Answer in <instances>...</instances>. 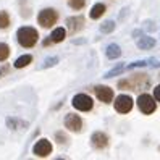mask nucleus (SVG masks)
Here are the masks:
<instances>
[{"label": "nucleus", "mask_w": 160, "mask_h": 160, "mask_svg": "<svg viewBox=\"0 0 160 160\" xmlns=\"http://www.w3.org/2000/svg\"><path fill=\"white\" fill-rule=\"evenodd\" d=\"M16 39H18V44L24 47V49H32L37 44V41H39V32L31 26H23L16 31Z\"/></svg>", "instance_id": "f257e3e1"}, {"label": "nucleus", "mask_w": 160, "mask_h": 160, "mask_svg": "<svg viewBox=\"0 0 160 160\" xmlns=\"http://www.w3.org/2000/svg\"><path fill=\"white\" fill-rule=\"evenodd\" d=\"M149 84H150V81L146 74H136L134 78L118 81V88L120 89H129V91H142V89L149 88Z\"/></svg>", "instance_id": "f03ea898"}, {"label": "nucleus", "mask_w": 160, "mask_h": 160, "mask_svg": "<svg viewBox=\"0 0 160 160\" xmlns=\"http://www.w3.org/2000/svg\"><path fill=\"white\" fill-rule=\"evenodd\" d=\"M58 21V12L53 10V8H44L37 15V23L41 24V28L44 29H49L55 23Z\"/></svg>", "instance_id": "7ed1b4c3"}, {"label": "nucleus", "mask_w": 160, "mask_h": 160, "mask_svg": "<svg viewBox=\"0 0 160 160\" xmlns=\"http://www.w3.org/2000/svg\"><path fill=\"white\" fill-rule=\"evenodd\" d=\"M138 107L142 113L150 115L155 112V100H154V97H150L149 94H141L138 97Z\"/></svg>", "instance_id": "20e7f679"}, {"label": "nucleus", "mask_w": 160, "mask_h": 160, "mask_svg": "<svg viewBox=\"0 0 160 160\" xmlns=\"http://www.w3.org/2000/svg\"><path fill=\"white\" fill-rule=\"evenodd\" d=\"M73 107L81 112H89L94 107V102L88 94H78V96L73 97Z\"/></svg>", "instance_id": "39448f33"}, {"label": "nucleus", "mask_w": 160, "mask_h": 160, "mask_svg": "<svg viewBox=\"0 0 160 160\" xmlns=\"http://www.w3.org/2000/svg\"><path fill=\"white\" fill-rule=\"evenodd\" d=\"M32 154L36 157H49L52 154V144H50V141H47V139H39L37 142L34 144L32 147Z\"/></svg>", "instance_id": "423d86ee"}, {"label": "nucleus", "mask_w": 160, "mask_h": 160, "mask_svg": "<svg viewBox=\"0 0 160 160\" xmlns=\"http://www.w3.org/2000/svg\"><path fill=\"white\" fill-rule=\"evenodd\" d=\"M113 103H115V110L118 113H128V112H131V108H133V99L129 96H126V94L118 96Z\"/></svg>", "instance_id": "0eeeda50"}, {"label": "nucleus", "mask_w": 160, "mask_h": 160, "mask_svg": "<svg viewBox=\"0 0 160 160\" xmlns=\"http://www.w3.org/2000/svg\"><path fill=\"white\" fill-rule=\"evenodd\" d=\"M65 128L73 131V133H79V131L82 129V120L78 117V115H67V118H65Z\"/></svg>", "instance_id": "6e6552de"}, {"label": "nucleus", "mask_w": 160, "mask_h": 160, "mask_svg": "<svg viewBox=\"0 0 160 160\" xmlns=\"http://www.w3.org/2000/svg\"><path fill=\"white\" fill-rule=\"evenodd\" d=\"M94 92H96L97 99L103 103H108L113 100V89H110L107 86H96L94 88Z\"/></svg>", "instance_id": "1a4fd4ad"}, {"label": "nucleus", "mask_w": 160, "mask_h": 160, "mask_svg": "<svg viewBox=\"0 0 160 160\" xmlns=\"http://www.w3.org/2000/svg\"><path fill=\"white\" fill-rule=\"evenodd\" d=\"M67 26H68L70 34H76L78 31L82 29V26H84V18H82V16H70L68 20H67Z\"/></svg>", "instance_id": "9d476101"}, {"label": "nucleus", "mask_w": 160, "mask_h": 160, "mask_svg": "<svg viewBox=\"0 0 160 160\" xmlns=\"http://www.w3.org/2000/svg\"><path fill=\"white\" fill-rule=\"evenodd\" d=\"M92 146L96 147V149H105L108 146V136L105 133H94L92 134Z\"/></svg>", "instance_id": "9b49d317"}, {"label": "nucleus", "mask_w": 160, "mask_h": 160, "mask_svg": "<svg viewBox=\"0 0 160 160\" xmlns=\"http://www.w3.org/2000/svg\"><path fill=\"white\" fill-rule=\"evenodd\" d=\"M65 37H67V31L63 29V28H57V29H53L52 34H50V42L52 44H60L65 41Z\"/></svg>", "instance_id": "f8f14e48"}, {"label": "nucleus", "mask_w": 160, "mask_h": 160, "mask_svg": "<svg viewBox=\"0 0 160 160\" xmlns=\"http://www.w3.org/2000/svg\"><path fill=\"white\" fill-rule=\"evenodd\" d=\"M105 10H107V8H105V5H103V3H96V5L91 8L89 16L92 18V20H99V18L105 13Z\"/></svg>", "instance_id": "ddd939ff"}, {"label": "nucleus", "mask_w": 160, "mask_h": 160, "mask_svg": "<svg viewBox=\"0 0 160 160\" xmlns=\"http://www.w3.org/2000/svg\"><path fill=\"white\" fill-rule=\"evenodd\" d=\"M154 45H155V41L152 39V37H147V36L141 37V39H139V42H138V47H139V49H142V50L152 49Z\"/></svg>", "instance_id": "4468645a"}, {"label": "nucleus", "mask_w": 160, "mask_h": 160, "mask_svg": "<svg viewBox=\"0 0 160 160\" xmlns=\"http://www.w3.org/2000/svg\"><path fill=\"white\" fill-rule=\"evenodd\" d=\"M29 63H32V55H21L20 58H16V62H15V68L21 70V68L28 67Z\"/></svg>", "instance_id": "2eb2a0df"}, {"label": "nucleus", "mask_w": 160, "mask_h": 160, "mask_svg": "<svg viewBox=\"0 0 160 160\" xmlns=\"http://www.w3.org/2000/svg\"><path fill=\"white\" fill-rule=\"evenodd\" d=\"M120 55H121V49H120L117 44H110V45L107 47V57H108V58L113 60V58H118Z\"/></svg>", "instance_id": "dca6fc26"}, {"label": "nucleus", "mask_w": 160, "mask_h": 160, "mask_svg": "<svg viewBox=\"0 0 160 160\" xmlns=\"http://www.w3.org/2000/svg\"><path fill=\"white\" fill-rule=\"evenodd\" d=\"M12 24V18L8 12H0V29H8Z\"/></svg>", "instance_id": "f3484780"}, {"label": "nucleus", "mask_w": 160, "mask_h": 160, "mask_svg": "<svg viewBox=\"0 0 160 160\" xmlns=\"http://www.w3.org/2000/svg\"><path fill=\"white\" fill-rule=\"evenodd\" d=\"M10 53H12V50H10V47H8V44L0 42V62H5L10 57Z\"/></svg>", "instance_id": "a211bd4d"}, {"label": "nucleus", "mask_w": 160, "mask_h": 160, "mask_svg": "<svg viewBox=\"0 0 160 160\" xmlns=\"http://www.w3.org/2000/svg\"><path fill=\"white\" fill-rule=\"evenodd\" d=\"M84 5H86V0H70V7L73 10H81Z\"/></svg>", "instance_id": "6ab92c4d"}, {"label": "nucleus", "mask_w": 160, "mask_h": 160, "mask_svg": "<svg viewBox=\"0 0 160 160\" xmlns=\"http://www.w3.org/2000/svg\"><path fill=\"white\" fill-rule=\"evenodd\" d=\"M100 29H102V32H112V31L115 29V23L113 21H107V23L102 24Z\"/></svg>", "instance_id": "aec40b11"}, {"label": "nucleus", "mask_w": 160, "mask_h": 160, "mask_svg": "<svg viewBox=\"0 0 160 160\" xmlns=\"http://www.w3.org/2000/svg\"><path fill=\"white\" fill-rule=\"evenodd\" d=\"M8 71H10V67H8L7 63H3V65H0V78H3L5 74H8Z\"/></svg>", "instance_id": "412c9836"}, {"label": "nucleus", "mask_w": 160, "mask_h": 160, "mask_svg": "<svg viewBox=\"0 0 160 160\" xmlns=\"http://www.w3.org/2000/svg\"><path fill=\"white\" fill-rule=\"evenodd\" d=\"M55 138L58 139V142H60V144H65V142L68 141V139H67V136H65L63 133H60V131H58V133H55Z\"/></svg>", "instance_id": "4be33fe9"}, {"label": "nucleus", "mask_w": 160, "mask_h": 160, "mask_svg": "<svg viewBox=\"0 0 160 160\" xmlns=\"http://www.w3.org/2000/svg\"><path fill=\"white\" fill-rule=\"evenodd\" d=\"M121 70H123V68L120 67V68H117V70H113V71H108V73L105 74V78H112V76H115V74H118Z\"/></svg>", "instance_id": "5701e85b"}, {"label": "nucleus", "mask_w": 160, "mask_h": 160, "mask_svg": "<svg viewBox=\"0 0 160 160\" xmlns=\"http://www.w3.org/2000/svg\"><path fill=\"white\" fill-rule=\"evenodd\" d=\"M154 97H155V100H158V102H160V84L154 89Z\"/></svg>", "instance_id": "b1692460"}, {"label": "nucleus", "mask_w": 160, "mask_h": 160, "mask_svg": "<svg viewBox=\"0 0 160 160\" xmlns=\"http://www.w3.org/2000/svg\"><path fill=\"white\" fill-rule=\"evenodd\" d=\"M55 62H58V58H50V60H47V67H50V65H53Z\"/></svg>", "instance_id": "393cba45"}, {"label": "nucleus", "mask_w": 160, "mask_h": 160, "mask_svg": "<svg viewBox=\"0 0 160 160\" xmlns=\"http://www.w3.org/2000/svg\"><path fill=\"white\" fill-rule=\"evenodd\" d=\"M158 150H160V147H158Z\"/></svg>", "instance_id": "a878e982"}]
</instances>
